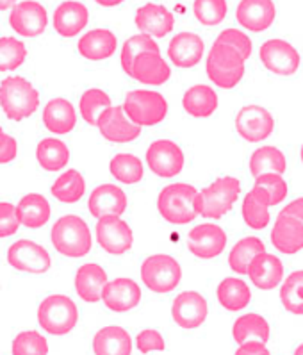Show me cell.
Here are the masks:
<instances>
[{
  "instance_id": "6da1fadb",
  "label": "cell",
  "mask_w": 303,
  "mask_h": 355,
  "mask_svg": "<svg viewBox=\"0 0 303 355\" xmlns=\"http://www.w3.org/2000/svg\"><path fill=\"white\" fill-rule=\"evenodd\" d=\"M157 209L162 220L171 225L195 222V218L200 214V191L186 182L166 186L159 193Z\"/></svg>"
},
{
  "instance_id": "7a4b0ae2",
  "label": "cell",
  "mask_w": 303,
  "mask_h": 355,
  "mask_svg": "<svg viewBox=\"0 0 303 355\" xmlns=\"http://www.w3.org/2000/svg\"><path fill=\"white\" fill-rule=\"evenodd\" d=\"M50 239L55 250L70 259H79L89 254L93 243L87 223L75 214L59 218L52 227Z\"/></svg>"
},
{
  "instance_id": "3957f363",
  "label": "cell",
  "mask_w": 303,
  "mask_h": 355,
  "mask_svg": "<svg viewBox=\"0 0 303 355\" xmlns=\"http://www.w3.org/2000/svg\"><path fill=\"white\" fill-rule=\"evenodd\" d=\"M0 107L12 121L33 116L40 107V93L24 77H8L0 83Z\"/></svg>"
},
{
  "instance_id": "277c9868",
  "label": "cell",
  "mask_w": 303,
  "mask_h": 355,
  "mask_svg": "<svg viewBox=\"0 0 303 355\" xmlns=\"http://www.w3.org/2000/svg\"><path fill=\"white\" fill-rule=\"evenodd\" d=\"M40 327L50 336H67L77 327L79 309L67 295H50L37 307Z\"/></svg>"
},
{
  "instance_id": "5b68a950",
  "label": "cell",
  "mask_w": 303,
  "mask_h": 355,
  "mask_svg": "<svg viewBox=\"0 0 303 355\" xmlns=\"http://www.w3.org/2000/svg\"><path fill=\"white\" fill-rule=\"evenodd\" d=\"M207 76L218 88H236L245 77V59L236 49L216 42L209 51Z\"/></svg>"
},
{
  "instance_id": "8992f818",
  "label": "cell",
  "mask_w": 303,
  "mask_h": 355,
  "mask_svg": "<svg viewBox=\"0 0 303 355\" xmlns=\"http://www.w3.org/2000/svg\"><path fill=\"white\" fill-rule=\"evenodd\" d=\"M121 107L129 120L137 127L159 125L168 114L166 98L152 89H136L127 93Z\"/></svg>"
},
{
  "instance_id": "52a82bcc",
  "label": "cell",
  "mask_w": 303,
  "mask_h": 355,
  "mask_svg": "<svg viewBox=\"0 0 303 355\" xmlns=\"http://www.w3.org/2000/svg\"><path fill=\"white\" fill-rule=\"evenodd\" d=\"M241 195V182L236 177H221L200 191V214L207 220H220L232 209Z\"/></svg>"
},
{
  "instance_id": "ba28073f",
  "label": "cell",
  "mask_w": 303,
  "mask_h": 355,
  "mask_svg": "<svg viewBox=\"0 0 303 355\" xmlns=\"http://www.w3.org/2000/svg\"><path fill=\"white\" fill-rule=\"evenodd\" d=\"M182 268L171 255H150L141 264V280L152 293L166 295L180 284Z\"/></svg>"
},
{
  "instance_id": "9c48e42d",
  "label": "cell",
  "mask_w": 303,
  "mask_h": 355,
  "mask_svg": "<svg viewBox=\"0 0 303 355\" xmlns=\"http://www.w3.org/2000/svg\"><path fill=\"white\" fill-rule=\"evenodd\" d=\"M184 152L171 139H157L146 150V164L155 175L162 179H173L184 168Z\"/></svg>"
},
{
  "instance_id": "30bf717a",
  "label": "cell",
  "mask_w": 303,
  "mask_h": 355,
  "mask_svg": "<svg viewBox=\"0 0 303 355\" xmlns=\"http://www.w3.org/2000/svg\"><path fill=\"white\" fill-rule=\"evenodd\" d=\"M96 241L111 255H123L132 248V229L120 216H102L96 222Z\"/></svg>"
},
{
  "instance_id": "8fae6325",
  "label": "cell",
  "mask_w": 303,
  "mask_h": 355,
  "mask_svg": "<svg viewBox=\"0 0 303 355\" xmlns=\"http://www.w3.org/2000/svg\"><path fill=\"white\" fill-rule=\"evenodd\" d=\"M8 263L15 270L24 273H45L52 266V257L45 247L31 241V239H18L8 250Z\"/></svg>"
},
{
  "instance_id": "7c38bea8",
  "label": "cell",
  "mask_w": 303,
  "mask_h": 355,
  "mask_svg": "<svg viewBox=\"0 0 303 355\" xmlns=\"http://www.w3.org/2000/svg\"><path fill=\"white\" fill-rule=\"evenodd\" d=\"M9 26L24 38H37L49 26V15L43 4L36 0H24L12 8L9 15Z\"/></svg>"
},
{
  "instance_id": "4fadbf2b",
  "label": "cell",
  "mask_w": 303,
  "mask_h": 355,
  "mask_svg": "<svg viewBox=\"0 0 303 355\" xmlns=\"http://www.w3.org/2000/svg\"><path fill=\"white\" fill-rule=\"evenodd\" d=\"M259 55H261L262 64L277 76H295L300 68L298 51L286 40H268L261 45Z\"/></svg>"
},
{
  "instance_id": "5bb4252c",
  "label": "cell",
  "mask_w": 303,
  "mask_h": 355,
  "mask_svg": "<svg viewBox=\"0 0 303 355\" xmlns=\"http://www.w3.org/2000/svg\"><path fill=\"white\" fill-rule=\"evenodd\" d=\"M275 129V120L266 107L245 105L236 116V130L243 139L259 143L270 138Z\"/></svg>"
},
{
  "instance_id": "9a60e30c",
  "label": "cell",
  "mask_w": 303,
  "mask_h": 355,
  "mask_svg": "<svg viewBox=\"0 0 303 355\" xmlns=\"http://www.w3.org/2000/svg\"><path fill=\"white\" fill-rule=\"evenodd\" d=\"M227 247V234L216 223L193 227L187 236V248L200 259H214Z\"/></svg>"
},
{
  "instance_id": "2e32d148",
  "label": "cell",
  "mask_w": 303,
  "mask_h": 355,
  "mask_svg": "<svg viewBox=\"0 0 303 355\" xmlns=\"http://www.w3.org/2000/svg\"><path fill=\"white\" fill-rule=\"evenodd\" d=\"M209 314V305L200 293L184 291L171 304L173 322L182 329H198L204 325Z\"/></svg>"
},
{
  "instance_id": "e0dca14e",
  "label": "cell",
  "mask_w": 303,
  "mask_h": 355,
  "mask_svg": "<svg viewBox=\"0 0 303 355\" xmlns=\"http://www.w3.org/2000/svg\"><path fill=\"white\" fill-rule=\"evenodd\" d=\"M100 134L107 141L112 143H130L136 141L141 136V127L134 125L132 121L127 120L123 113V107H107L104 113L98 116L96 121Z\"/></svg>"
},
{
  "instance_id": "ac0fdd59",
  "label": "cell",
  "mask_w": 303,
  "mask_h": 355,
  "mask_svg": "<svg viewBox=\"0 0 303 355\" xmlns=\"http://www.w3.org/2000/svg\"><path fill=\"white\" fill-rule=\"evenodd\" d=\"M102 300L112 313H127L141 302V288L132 279L120 277L105 284L102 291Z\"/></svg>"
},
{
  "instance_id": "d6986e66",
  "label": "cell",
  "mask_w": 303,
  "mask_h": 355,
  "mask_svg": "<svg viewBox=\"0 0 303 355\" xmlns=\"http://www.w3.org/2000/svg\"><path fill=\"white\" fill-rule=\"evenodd\" d=\"M277 8L273 0H241L236 8V20L239 26L252 33H262L273 26Z\"/></svg>"
},
{
  "instance_id": "ffe728a7",
  "label": "cell",
  "mask_w": 303,
  "mask_h": 355,
  "mask_svg": "<svg viewBox=\"0 0 303 355\" xmlns=\"http://www.w3.org/2000/svg\"><path fill=\"white\" fill-rule=\"evenodd\" d=\"M127 195L121 188L114 184H102L95 188L89 195L87 207L89 213L98 220L102 216H121L127 209Z\"/></svg>"
},
{
  "instance_id": "44dd1931",
  "label": "cell",
  "mask_w": 303,
  "mask_h": 355,
  "mask_svg": "<svg viewBox=\"0 0 303 355\" xmlns=\"http://www.w3.org/2000/svg\"><path fill=\"white\" fill-rule=\"evenodd\" d=\"M204 40L195 33H179L168 45V58L177 68L196 67L204 58Z\"/></svg>"
},
{
  "instance_id": "7402d4cb",
  "label": "cell",
  "mask_w": 303,
  "mask_h": 355,
  "mask_svg": "<svg viewBox=\"0 0 303 355\" xmlns=\"http://www.w3.org/2000/svg\"><path fill=\"white\" fill-rule=\"evenodd\" d=\"M271 243L282 254H298L303 250V223L291 214L280 213L271 230Z\"/></svg>"
},
{
  "instance_id": "603a6c76",
  "label": "cell",
  "mask_w": 303,
  "mask_h": 355,
  "mask_svg": "<svg viewBox=\"0 0 303 355\" xmlns=\"http://www.w3.org/2000/svg\"><path fill=\"white\" fill-rule=\"evenodd\" d=\"M137 29L143 34L155 36V38H164L173 31L175 17L171 11H168L164 6L159 4H145L136 11Z\"/></svg>"
},
{
  "instance_id": "cb8c5ba5",
  "label": "cell",
  "mask_w": 303,
  "mask_h": 355,
  "mask_svg": "<svg viewBox=\"0 0 303 355\" xmlns=\"http://www.w3.org/2000/svg\"><path fill=\"white\" fill-rule=\"evenodd\" d=\"M171 76L170 64L164 61L161 52H143L134 61L130 77L137 83L148 84V86H161Z\"/></svg>"
},
{
  "instance_id": "d4e9b609",
  "label": "cell",
  "mask_w": 303,
  "mask_h": 355,
  "mask_svg": "<svg viewBox=\"0 0 303 355\" xmlns=\"http://www.w3.org/2000/svg\"><path fill=\"white\" fill-rule=\"evenodd\" d=\"M54 29L62 38H73L84 31L89 21V11L80 2H62L54 11Z\"/></svg>"
},
{
  "instance_id": "484cf974",
  "label": "cell",
  "mask_w": 303,
  "mask_h": 355,
  "mask_svg": "<svg viewBox=\"0 0 303 355\" xmlns=\"http://www.w3.org/2000/svg\"><path fill=\"white\" fill-rule=\"evenodd\" d=\"M107 284V273L100 264L87 263L75 273V291L87 304L102 300V291Z\"/></svg>"
},
{
  "instance_id": "4316f807",
  "label": "cell",
  "mask_w": 303,
  "mask_h": 355,
  "mask_svg": "<svg viewBox=\"0 0 303 355\" xmlns=\"http://www.w3.org/2000/svg\"><path fill=\"white\" fill-rule=\"evenodd\" d=\"M246 275L259 289H275L284 279V264L277 255L262 252L250 263Z\"/></svg>"
},
{
  "instance_id": "83f0119b",
  "label": "cell",
  "mask_w": 303,
  "mask_h": 355,
  "mask_svg": "<svg viewBox=\"0 0 303 355\" xmlns=\"http://www.w3.org/2000/svg\"><path fill=\"white\" fill-rule=\"evenodd\" d=\"M118 49L116 36L109 29H93L86 33L77 43V51L87 61H104Z\"/></svg>"
},
{
  "instance_id": "f1b7e54d",
  "label": "cell",
  "mask_w": 303,
  "mask_h": 355,
  "mask_svg": "<svg viewBox=\"0 0 303 355\" xmlns=\"http://www.w3.org/2000/svg\"><path fill=\"white\" fill-rule=\"evenodd\" d=\"M93 352L95 355H130L132 339L123 327H104L93 338Z\"/></svg>"
},
{
  "instance_id": "f546056e",
  "label": "cell",
  "mask_w": 303,
  "mask_h": 355,
  "mask_svg": "<svg viewBox=\"0 0 303 355\" xmlns=\"http://www.w3.org/2000/svg\"><path fill=\"white\" fill-rule=\"evenodd\" d=\"M43 123L52 134L64 136L77 125V113L67 98H52L43 111Z\"/></svg>"
},
{
  "instance_id": "4dcf8cb0",
  "label": "cell",
  "mask_w": 303,
  "mask_h": 355,
  "mask_svg": "<svg viewBox=\"0 0 303 355\" xmlns=\"http://www.w3.org/2000/svg\"><path fill=\"white\" fill-rule=\"evenodd\" d=\"M216 92L207 84H196L187 89L182 96V107L189 116L209 118L218 109Z\"/></svg>"
},
{
  "instance_id": "1f68e13d",
  "label": "cell",
  "mask_w": 303,
  "mask_h": 355,
  "mask_svg": "<svg viewBox=\"0 0 303 355\" xmlns=\"http://www.w3.org/2000/svg\"><path fill=\"white\" fill-rule=\"evenodd\" d=\"M18 218L20 223L27 229H42L46 225L52 214V207H50L49 200L40 193H29L25 195L17 205Z\"/></svg>"
},
{
  "instance_id": "d6a6232c",
  "label": "cell",
  "mask_w": 303,
  "mask_h": 355,
  "mask_svg": "<svg viewBox=\"0 0 303 355\" xmlns=\"http://www.w3.org/2000/svg\"><path fill=\"white\" fill-rule=\"evenodd\" d=\"M216 297L225 309L236 313V311L248 307V304L252 302V291L243 279L229 277V279H223L220 282L216 289Z\"/></svg>"
},
{
  "instance_id": "836d02e7",
  "label": "cell",
  "mask_w": 303,
  "mask_h": 355,
  "mask_svg": "<svg viewBox=\"0 0 303 355\" xmlns=\"http://www.w3.org/2000/svg\"><path fill=\"white\" fill-rule=\"evenodd\" d=\"M36 159L40 166L46 171H59L70 161V150L59 138H45L37 143Z\"/></svg>"
},
{
  "instance_id": "e575fe53",
  "label": "cell",
  "mask_w": 303,
  "mask_h": 355,
  "mask_svg": "<svg viewBox=\"0 0 303 355\" xmlns=\"http://www.w3.org/2000/svg\"><path fill=\"white\" fill-rule=\"evenodd\" d=\"M50 193H52V197L55 200L62 202V204H75L86 193V180H84L80 171L68 170L54 180Z\"/></svg>"
},
{
  "instance_id": "d590c367",
  "label": "cell",
  "mask_w": 303,
  "mask_h": 355,
  "mask_svg": "<svg viewBox=\"0 0 303 355\" xmlns=\"http://www.w3.org/2000/svg\"><path fill=\"white\" fill-rule=\"evenodd\" d=\"M286 170V155L277 146H261L250 157V171H252L254 177L264 175V173H279V175H282Z\"/></svg>"
},
{
  "instance_id": "8d00e7d4",
  "label": "cell",
  "mask_w": 303,
  "mask_h": 355,
  "mask_svg": "<svg viewBox=\"0 0 303 355\" xmlns=\"http://www.w3.org/2000/svg\"><path fill=\"white\" fill-rule=\"evenodd\" d=\"M262 252H266V245L262 243V239L255 238V236L239 239L229 254L230 268L239 275H246L250 263Z\"/></svg>"
},
{
  "instance_id": "74e56055",
  "label": "cell",
  "mask_w": 303,
  "mask_h": 355,
  "mask_svg": "<svg viewBox=\"0 0 303 355\" xmlns=\"http://www.w3.org/2000/svg\"><path fill=\"white\" fill-rule=\"evenodd\" d=\"M232 336L234 341L239 343V345H243V343H246L252 338H257L259 341L268 343L270 341V323L261 314H245V316L237 318L236 323H234Z\"/></svg>"
},
{
  "instance_id": "f35d334b",
  "label": "cell",
  "mask_w": 303,
  "mask_h": 355,
  "mask_svg": "<svg viewBox=\"0 0 303 355\" xmlns=\"http://www.w3.org/2000/svg\"><path fill=\"white\" fill-rule=\"evenodd\" d=\"M111 175L123 184H137L141 182L145 175V166H143L141 159L134 154H116L111 159L109 164Z\"/></svg>"
},
{
  "instance_id": "ab89813d",
  "label": "cell",
  "mask_w": 303,
  "mask_h": 355,
  "mask_svg": "<svg viewBox=\"0 0 303 355\" xmlns=\"http://www.w3.org/2000/svg\"><path fill=\"white\" fill-rule=\"evenodd\" d=\"M107 107H111V96H109L104 89H87V92H84L83 96H80L79 109L87 125H96L98 116L104 113Z\"/></svg>"
},
{
  "instance_id": "60d3db41",
  "label": "cell",
  "mask_w": 303,
  "mask_h": 355,
  "mask_svg": "<svg viewBox=\"0 0 303 355\" xmlns=\"http://www.w3.org/2000/svg\"><path fill=\"white\" fill-rule=\"evenodd\" d=\"M143 52H159L157 43H155L154 40H152V36H148V34H137V36H132V38H129L123 43L120 63L127 76L132 73L134 61H136L137 55H141Z\"/></svg>"
},
{
  "instance_id": "b9f144b4",
  "label": "cell",
  "mask_w": 303,
  "mask_h": 355,
  "mask_svg": "<svg viewBox=\"0 0 303 355\" xmlns=\"http://www.w3.org/2000/svg\"><path fill=\"white\" fill-rule=\"evenodd\" d=\"M280 300L286 311L293 314H303V270L293 272L287 279H284Z\"/></svg>"
},
{
  "instance_id": "7bdbcfd3",
  "label": "cell",
  "mask_w": 303,
  "mask_h": 355,
  "mask_svg": "<svg viewBox=\"0 0 303 355\" xmlns=\"http://www.w3.org/2000/svg\"><path fill=\"white\" fill-rule=\"evenodd\" d=\"M227 11H229L227 0H195L193 4L195 18L205 27L220 26L227 17Z\"/></svg>"
},
{
  "instance_id": "ee69618b",
  "label": "cell",
  "mask_w": 303,
  "mask_h": 355,
  "mask_svg": "<svg viewBox=\"0 0 303 355\" xmlns=\"http://www.w3.org/2000/svg\"><path fill=\"white\" fill-rule=\"evenodd\" d=\"M27 59V46L17 38H0V71H11L20 68Z\"/></svg>"
},
{
  "instance_id": "f6af8a7d",
  "label": "cell",
  "mask_w": 303,
  "mask_h": 355,
  "mask_svg": "<svg viewBox=\"0 0 303 355\" xmlns=\"http://www.w3.org/2000/svg\"><path fill=\"white\" fill-rule=\"evenodd\" d=\"M12 355H49V343L36 330H24L12 339Z\"/></svg>"
},
{
  "instance_id": "bcb514c9",
  "label": "cell",
  "mask_w": 303,
  "mask_h": 355,
  "mask_svg": "<svg viewBox=\"0 0 303 355\" xmlns=\"http://www.w3.org/2000/svg\"><path fill=\"white\" fill-rule=\"evenodd\" d=\"M268 209L270 207L250 191L243 202V218H245L246 225L255 230L266 229L270 223V211Z\"/></svg>"
},
{
  "instance_id": "7dc6e473",
  "label": "cell",
  "mask_w": 303,
  "mask_h": 355,
  "mask_svg": "<svg viewBox=\"0 0 303 355\" xmlns=\"http://www.w3.org/2000/svg\"><path fill=\"white\" fill-rule=\"evenodd\" d=\"M255 188L261 189L270 200V207L279 205L287 197V184L282 175L279 173H264V175L255 177Z\"/></svg>"
},
{
  "instance_id": "c3c4849f",
  "label": "cell",
  "mask_w": 303,
  "mask_h": 355,
  "mask_svg": "<svg viewBox=\"0 0 303 355\" xmlns=\"http://www.w3.org/2000/svg\"><path fill=\"white\" fill-rule=\"evenodd\" d=\"M216 42L225 43V45H229V46H232V49H236V51L243 55V59H245V61L250 58V55H252V51H254L252 40H250L248 36L243 33V31H237V29L221 31Z\"/></svg>"
},
{
  "instance_id": "681fc988",
  "label": "cell",
  "mask_w": 303,
  "mask_h": 355,
  "mask_svg": "<svg viewBox=\"0 0 303 355\" xmlns=\"http://www.w3.org/2000/svg\"><path fill=\"white\" fill-rule=\"evenodd\" d=\"M20 225L17 205L9 204V202H0V238H9V236L17 234Z\"/></svg>"
},
{
  "instance_id": "f907efd6",
  "label": "cell",
  "mask_w": 303,
  "mask_h": 355,
  "mask_svg": "<svg viewBox=\"0 0 303 355\" xmlns=\"http://www.w3.org/2000/svg\"><path fill=\"white\" fill-rule=\"evenodd\" d=\"M137 350L141 354H150V352H162L166 348V343L164 338L161 336V332L155 329H145L141 330L136 338Z\"/></svg>"
},
{
  "instance_id": "816d5d0a",
  "label": "cell",
  "mask_w": 303,
  "mask_h": 355,
  "mask_svg": "<svg viewBox=\"0 0 303 355\" xmlns=\"http://www.w3.org/2000/svg\"><path fill=\"white\" fill-rule=\"evenodd\" d=\"M18 155V143L17 139L0 130V164L12 163Z\"/></svg>"
},
{
  "instance_id": "f5cc1de1",
  "label": "cell",
  "mask_w": 303,
  "mask_h": 355,
  "mask_svg": "<svg viewBox=\"0 0 303 355\" xmlns=\"http://www.w3.org/2000/svg\"><path fill=\"white\" fill-rule=\"evenodd\" d=\"M234 355H270V350L266 348V343L246 341L237 348Z\"/></svg>"
},
{
  "instance_id": "db71d44e",
  "label": "cell",
  "mask_w": 303,
  "mask_h": 355,
  "mask_svg": "<svg viewBox=\"0 0 303 355\" xmlns=\"http://www.w3.org/2000/svg\"><path fill=\"white\" fill-rule=\"evenodd\" d=\"M282 213L286 214H291V216H295L296 220H300V222L303 223V197L296 198V200L289 202V204L286 205L282 209Z\"/></svg>"
},
{
  "instance_id": "11a10c76",
  "label": "cell",
  "mask_w": 303,
  "mask_h": 355,
  "mask_svg": "<svg viewBox=\"0 0 303 355\" xmlns=\"http://www.w3.org/2000/svg\"><path fill=\"white\" fill-rule=\"evenodd\" d=\"M95 2L100 6H104V8H114V6L121 4L123 0H95Z\"/></svg>"
},
{
  "instance_id": "9f6ffc18",
  "label": "cell",
  "mask_w": 303,
  "mask_h": 355,
  "mask_svg": "<svg viewBox=\"0 0 303 355\" xmlns=\"http://www.w3.org/2000/svg\"><path fill=\"white\" fill-rule=\"evenodd\" d=\"M17 4V0H0V11H4V9L12 8V6Z\"/></svg>"
},
{
  "instance_id": "6f0895ef",
  "label": "cell",
  "mask_w": 303,
  "mask_h": 355,
  "mask_svg": "<svg viewBox=\"0 0 303 355\" xmlns=\"http://www.w3.org/2000/svg\"><path fill=\"white\" fill-rule=\"evenodd\" d=\"M293 355H303V343H302V345H300L298 348H296L295 354H293Z\"/></svg>"
},
{
  "instance_id": "680465c9",
  "label": "cell",
  "mask_w": 303,
  "mask_h": 355,
  "mask_svg": "<svg viewBox=\"0 0 303 355\" xmlns=\"http://www.w3.org/2000/svg\"><path fill=\"white\" fill-rule=\"evenodd\" d=\"M300 155H302V163H303V146H302V152H300Z\"/></svg>"
},
{
  "instance_id": "91938a15",
  "label": "cell",
  "mask_w": 303,
  "mask_h": 355,
  "mask_svg": "<svg viewBox=\"0 0 303 355\" xmlns=\"http://www.w3.org/2000/svg\"><path fill=\"white\" fill-rule=\"evenodd\" d=\"M0 130H2V127H0Z\"/></svg>"
}]
</instances>
